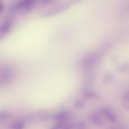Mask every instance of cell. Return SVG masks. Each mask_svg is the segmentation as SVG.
Returning <instances> with one entry per match:
<instances>
[{"label":"cell","instance_id":"obj_8","mask_svg":"<svg viewBox=\"0 0 129 129\" xmlns=\"http://www.w3.org/2000/svg\"><path fill=\"white\" fill-rule=\"evenodd\" d=\"M53 0H42V4L43 5H47L51 3Z\"/></svg>","mask_w":129,"mask_h":129},{"label":"cell","instance_id":"obj_5","mask_svg":"<svg viewBox=\"0 0 129 129\" xmlns=\"http://www.w3.org/2000/svg\"><path fill=\"white\" fill-rule=\"evenodd\" d=\"M10 117V112L7 110L0 111V123L7 121Z\"/></svg>","mask_w":129,"mask_h":129},{"label":"cell","instance_id":"obj_4","mask_svg":"<svg viewBox=\"0 0 129 129\" xmlns=\"http://www.w3.org/2000/svg\"><path fill=\"white\" fill-rule=\"evenodd\" d=\"M12 22L10 20H6L0 26V40L9 33L12 27Z\"/></svg>","mask_w":129,"mask_h":129},{"label":"cell","instance_id":"obj_9","mask_svg":"<svg viewBox=\"0 0 129 129\" xmlns=\"http://www.w3.org/2000/svg\"><path fill=\"white\" fill-rule=\"evenodd\" d=\"M4 10V7L3 5L0 2V14L3 12Z\"/></svg>","mask_w":129,"mask_h":129},{"label":"cell","instance_id":"obj_6","mask_svg":"<svg viewBox=\"0 0 129 129\" xmlns=\"http://www.w3.org/2000/svg\"><path fill=\"white\" fill-rule=\"evenodd\" d=\"M25 127V123L22 121H17L12 123L11 127L15 129H22Z\"/></svg>","mask_w":129,"mask_h":129},{"label":"cell","instance_id":"obj_1","mask_svg":"<svg viewBox=\"0 0 129 129\" xmlns=\"http://www.w3.org/2000/svg\"><path fill=\"white\" fill-rule=\"evenodd\" d=\"M16 75L15 70L10 67H6L0 71V84H7L12 81Z\"/></svg>","mask_w":129,"mask_h":129},{"label":"cell","instance_id":"obj_7","mask_svg":"<svg viewBox=\"0 0 129 129\" xmlns=\"http://www.w3.org/2000/svg\"><path fill=\"white\" fill-rule=\"evenodd\" d=\"M85 102L82 100H77L75 101L73 104V106L75 108L80 109L85 106Z\"/></svg>","mask_w":129,"mask_h":129},{"label":"cell","instance_id":"obj_3","mask_svg":"<svg viewBox=\"0 0 129 129\" xmlns=\"http://www.w3.org/2000/svg\"><path fill=\"white\" fill-rule=\"evenodd\" d=\"M34 0H22L14 6V10L25 9L26 11H30L33 7Z\"/></svg>","mask_w":129,"mask_h":129},{"label":"cell","instance_id":"obj_2","mask_svg":"<svg viewBox=\"0 0 129 129\" xmlns=\"http://www.w3.org/2000/svg\"><path fill=\"white\" fill-rule=\"evenodd\" d=\"M71 116V112L68 110H60L55 112L52 116V118L57 122H65Z\"/></svg>","mask_w":129,"mask_h":129}]
</instances>
